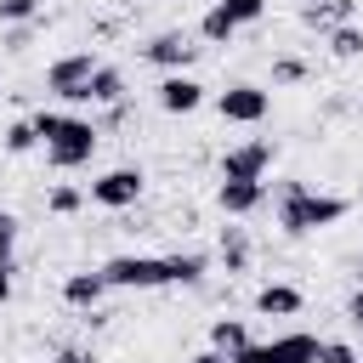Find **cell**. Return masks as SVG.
Wrapping results in <instances>:
<instances>
[{
	"label": "cell",
	"mask_w": 363,
	"mask_h": 363,
	"mask_svg": "<svg viewBox=\"0 0 363 363\" xmlns=\"http://www.w3.org/2000/svg\"><path fill=\"white\" fill-rule=\"evenodd\" d=\"M340 216H346V199H340V193H318V187H306V182H284V187H278V227H284L289 238L323 233V227H335Z\"/></svg>",
	"instance_id": "6da1fadb"
},
{
	"label": "cell",
	"mask_w": 363,
	"mask_h": 363,
	"mask_svg": "<svg viewBox=\"0 0 363 363\" xmlns=\"http://www.w3.org/2000/svg\"><path fill=\"white\" fill-rule=\"evenodd\" d=\"M96 142H102V130H96L91 119L62 113V125H57V130H51V142H45V159H51L57 170H79V164H91Z\"/></svg>",
	"instance_id": "7a4b0ae2"
},
{
	"label": "cell",
	"mask_w": 363,
	"mask_h": 363,
	"mask_svg": "<svg viewBox=\"0 0 363 363\" xmlns=\"http://www.w3.org/2000/svg\"><path fill=\"white\" fill-rule=\"evenodd\" d=\"M96 272L108 278V289H164V284H170L164 255H113V261H102Z\"/></svg>",
	"instance_id": "3957f363"
},
{
	"label": "cell",
	"mask_w": 363,
	"mask_h": 363,
	"mask_svg": "<svg viewBox=\"0 0 363 363\" xmlns=\"http://www.w3.org/2000/svg\"><path fill=\"white\" fill-rule=\"evenodd\" d=\"M267 17V0H216L204 17H199V34L210 40V45H227L238 28H250V23H261Z\"/></svg>",
	"instance_id": "277c9868"
},
{
	"label": "cell",
	"mask_w": 363,
	"mask_h": 363,
	"mask_svg": "<svg viewBox=\"0 0 363 363\" xmlns=\"http://www.w3.org/2000/svg\"><path fill=\"white\" fill-rule=\"evenodd\" d=\"M272 159H278V147H272L267 136L238 142V147H227V153H221V182H267Z\"/></svg>",
	"instance_id": "5b68a950"
},
{
	"label": "cell",
	"mask_w": 363,
	"mask_h": 363,
	"mask_svg": "<svg viewBox=\"0 0 363 363\" xmlns=\"http://www.w3.org/2000/svg\"><path fill=\"white\" fill-rule=\"evenodd\" d=\"M142 187H147V176H142L136 164H113V170H102V176L91 182V204H102V210H130V204L142 199Z\"/></svg>",
	"instance_id": "8992f818"
},
{
	"label": "cell",
	"mask_w": 363,
	"mask_h": 363,
	"mask_svg": "<svg viewBox=\"0 0 363 363\" xmlns=\"http://www.w3.org/2000/svg\"><path fill=\"white\" fill-rule=\"evenodd\" d=\"M267 108H272V91H261V85H227V91L216 96V113H221L227 125H261Z\"/></svg>",
	"instance_id": "52a82bcc"
},
{
	"label": "cell",
	"mask_w": 363,
	"mask_h": 363,
	"mask_svg": "<svg viewBox=\"0 0 363 363\" xmlns=\"http://www.w3.org/2000/svg\"><path fill=\"white\" fill-rule=\"evenodd\" d=\"M91 74H96V57L91 51H68V57H57L45 68V91H57L62 102H79V91H85Z\"/></svg>",
	"instance_id": "ba28073f"
},
{
	"label": "cell",
	"mask_w": 363,
	"mask_h": 363,
	"mask_svg": "<svg viewBox=\"0 0 363 363\" xmlns=\"http://www.w3.org/2000/svg\"><path fill=\"white\" fill-rule=\"evenodd\" d=\"M142 57H147L153 68H164V74H187V68L199 62V45H193L187 34L170 28V34H153V40L142 45Z\"/></svg>",
	"instance_id": "9c48e42d"
},
{
	"label": "cell",
	"mask_w": 363,
	"mask_h": 363,
	"mask_svg": "<svg viewBox=\"0 0 363 363\" xmlns=\"http://www.w3.org/2000/svg\"><path fill=\"white\" fill-rule=\"evenodd\" d=\"M153 96H159L164 113H199V108H204V85H199L193 74H164Z\"/></svg>",
	"instance_id": "30bf717a"
},
{
	"label": "cell",
	"mask_w": 363,
	"mask_h": 363,
	"mask_svg": "<svg viewBox=\"0 0 363 363\" xmlns=\"http://www.w3.org/2000/svg\"><path fill=\"white\" fill-rule=\"evenodd\" d=\"M216 204H221V216H255L267 204V182H221Z\"/></svg>",
	"instance_id": "8fae6325"
},
{
	"label": "cell",
	"mask_w": 363,
	"mask_h": 363,
	"mask_svg": "<svg viewBox=\"0 0 363 363\" xmlns=\"http://www.w3.org/2000/svg\"><path fill=\"white\" fill-rule=\"evenodd\" d=\"M125 96V74L113 68V62H96V74L85 79V91H79V102H91V108H113Z\"/></svg>",
	"instance_id": "7c38bea8"
},
{
	"label": "cell",
	"mask_w": 363,
	"mask_h": 363,
	"mask_svg": "<svg viewBox=\"0 0 363 363\" xmlns=\"http://www.w3.org/2000/svg\"><path fill=\"white\" fill-rule=\"evenodd\" d=\"M102 295H108V278H102V272H68V278H62V301L79 306V312H96Z\"/></svg>",
	"instance_id": "4fadbf2b"
},
{
	"label": "cell",
	"mask_w": 363,
	"mask_h": 363,
	"mask_svg": "<svg viewBox=\"0 0 363 363\" xmlns=\"http://www.w3.org/2000/svg\"><path fill=\"white\" fill-rule=\"evenodd\" d=\"M255 312L261 318H295L301 312V289L295 284H261L255 289Z\"/></svg>",
	"instance_id": "5bb4252c"
},
{
	"label": "cell",
	"mask_w": 363,
	"mask_h": 363,
	"mask_svg": "<svg viewBox=\"0 0 363 363\" xmlns=\"http://www.w3.org/2000/svg\"><path fill=\"white\" fill-rule=\"evenodd\" d=\"M301 23L306 28H340V23H352V0H306Z\"/></svg>",
	"instance_id": "9a60e30c"
},
{
	"label": "cell",
	"mask_w": 363,
	"mask_h": 363,
	"mask_svg": "<svg viewBox=\"0 0 363 363\" xmlns=\"http://www.w3.org/2000/svg\"><path fill=\"white\" fill-rule=\"evenodd\" d=\"M272 352H278V363H318V335H306V329L278 335V340H272Z\"/></svg>",
	"instance_id": "2e32d148"
},
{
	"label": "cell",
	"mask_w": 363,
	"mask_h": 363,
	"mask_svg": "<svg viewBox=\"0 0 363 363\" xmlns=\"http://www.w3.org/2000/svg\"><path fill=\"white\" fill-rule=\"evenodd\" d=\"M210 346L233 357V352H244V346H250V329H244L238 318H216V323H210Z\"/></svg>",
	"instance_id": "e0dca14e"
},
{
	"label": "cell",
	"mask_w": 363,
	"mask_h": 363,
	"mask_svg": "<svg viewBox=\"0 0 363 363\" xmlns=\"http://www.w3.org/2000/svg\"><path fill=\"white\" fill-rule=\"evenodd\" d=\"M221 261H227V272L250 267V233L244 227H221Z\"/></svg>",
	"instance_id": "ac0fdd59"
},
{
	"label": "cell",
	"mask_w": 363,
	"mask_h": 363,
	"mask_svg": "<svg viewBox=\"0 0 363 363\" xmlns=\"http://www.w3.org/2000/svg\"><path fill=\"white\" fill-rule=\"evenodd\" d=\"M164 267H170V284H182V289L204 284V255H164Z\"/></svg>",
	"instance_id": "d6986e66"
},
{
	"label": "cell",
	"mask_w": 363,
	"mask_h": 363,
	"mask_svg": "<svg viewBox=\"0 0 363 363\" xmlns=\"http://www.w3.org/2000/svg\"><path fill=\"white\" fill-rule=\"evenodd\" d=\"M329 51H335V57H346V62H352V57H363V28H357V23L329 28Z\"/></svg>",
	"instance_id": "ffe728a7"
},
{
	"label": "cell",
	"mask_w": 363,
	"mask_h": 363,
	"mask_svg": "<svg viewBox=\"0 0 363 363\" xmlns=\"http://www.w3.org/2000/svg\"><path fill=\"white\" fill-rule=\"evenodd\" d=\"M45 204H51V216H74V210L85 204V193H79V187H68V182H57V187L45 193Z\"/></svg>",
	"instance_id": "44dd1931"
},
{
	"label": "cell",
	"mask_w": 363,
	"mask_h": 363,
	"mask_svg": "<svg viewBox=\"0 0 363 363\" xmlns=\"http://www.w3.org/2000/svg\"><path fill=\"white\" fill-rule=\"evenodd\" d=\"M34 147H40V136H34V125H28V119L6 125V153H34Z\"/></svg>",
	"instance_id": "7402d4cb"
},
{
	"label": "cell",
	"mask_w": 363,
	"mask_h": 363,
	"mask_svg": "<svg viewBox=\"0 0 363 363\" xmlns=\"http://www.w3.org/2000/svg\"><path fill=\"white\" fill-rule=\"evenodd\" d=\"M34 11H40V0H0V23H11V28L28 23Z\"/></svg>",
	"instance_id": "603a6c76"
},
{
	"label": "cell",
	"mask_w": 363,
	"mask_h": 363,
	"mask_svg": "<svg viewBox=\"0 0 363 363\" xmlns=\"http://www.w3.org/2000/svg\"><path fill=\"white\" fill-rule=\"evenodd\" d=\"M318 363H357V346H346V340H318Z\"/></svg>",
	"instance_id": "cb8c5ba5"
},
{
	"label": "cell",
	"mask_w": 363,
	"mask_h": 363,
	"mask_svg": "<svg viewBox=\"0 0 363 363\" xmlns=\"http://www.w3.org/2000/svg\"><path fill=\"white\" fill-rule=\"evenodd\" d=\"M233 363H278V352H272V340H250L244 352H233Z\"/></svg>",
	"instance_id": "d4e9b609"
},
{
	"label": "cell",
	"mask_w": 363,
	"mask_h": 363,
	"mask_svg": "<svg viewBox=\"0 0 363 363\" xmlns=\"http://www.w3.org/2000/svg\"><path fill=\"white\" fill-rule=\"evenodd\" d=\"M11 250H17V216L0 210V261H11Z\"/></svg>",
	"instance_id": "484cf974"
},
{
	"label": "cell",
	"mask_w": 363,
	"mask_h": 363,
	"mask_svg": "<svg viewBox=\"0 0 363 363\" xmlns=\"http://www.w3.org/2000/svg\"><path fill=\"white\" fill-rule=\"evenodd\" d=\"M28 125H34V136H40V142H51V130L62 125V113H51V108H40V113H34Z\"/></svg>",
	"instance_id": "4316f807"
},
{
	"label": "cell",
	"mask_w": 363,
	"mask_h": 363,
	"mask_svg": "<svg viewBox=\"0 0 363 363\" xmlns=\"http://www.w3.org/2000/svg\"><path fill=\"white\" fill-rule=\"evenodd\" d=\"M301 74H306V68H301L295 57H278V62H272V79H301Z\"/></svg>",
	"instance_id": "83f0119b"
},
{
	"label": "cell",
	"mask_w": 363,
	"mask_h": 363,
	"mask_svg": "<svg viewBox=\"0 0 363 363\" xmlns=\"http://www.w3.org/2000/svg\"><path fill=\"white\" fill-rule=\"evenodd\" d=\"M51 363H96V357H91V352H85V346H62V352H57V357H51Z\"/></svg>",
	"instance_id": "f1b7e54d"
},
{
	"label": "cell",
	"mask_w": 363,
	"mask_h": 363,
	"mask_svg": "<svg viewBox=\"0 0 363 363\" xmlns=\"http://www.w3.org/2000/svg\"><path fill=\"white\" fill-rule=\"evenodd\" d=\"M346 318H352V323H357V329H363V284H357V289H352V301H346Z\"/></svg>",
	"instance_id": "f546056e"
},
{
	"label": "cell",
	"mask_w": 363,
	"mask_h": 363,
	"mask_svg": "<svg viewBox=\"0 0 363 363\" xmlns=\"http://www.w3.org/2000/svg\"><path fill=\"white\" fill-rule=\"evenodd\" d=\"M187 363H233V357H227V352H216V346H204V352H199V357H187Z\"/></svg>",
	"instance_id": "4dcf8cb0"
},
{
	"label": "cell",
	"mask_w": 363,
	"mask_h": 363,
	"mask_svg": "<svg viewBox=\"0 0 363 363\" xmlns=\"http://www.w3.org/2000/svg\"><path fill=\"white\" fill-rule=\"evenodd\" d=\"M11 301V261H0V306Z\"/></svg>",
	"instance_id": "1f68e13d"
}]
</instances>
